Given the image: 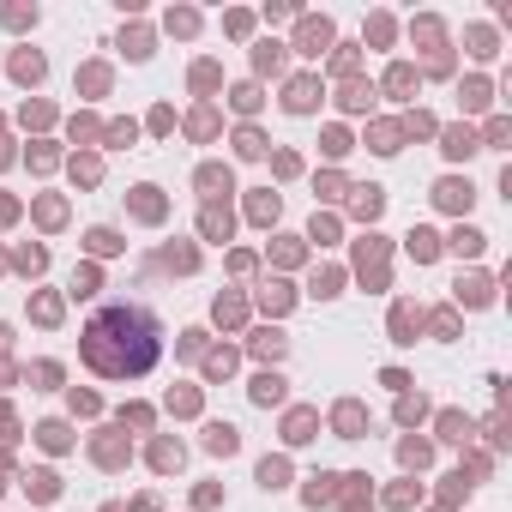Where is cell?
<instances>
[{"label":"cell","mask_w":512,"mask_h":512,"mask_svg":"<svg viewBox=\"0 0 512 512\" xmlns=\"http://www.w3.org/2000/svg\"><path fill=\"white\" fill-rule=\"evenodd\" d=\"M79 356L103 380H145L163 362V320L145 302H103L79 332Z\"/></svg>","instance_id":"1"}]
</instances>
